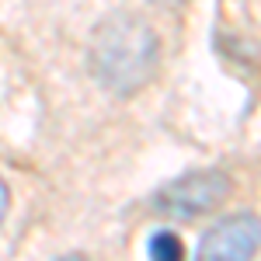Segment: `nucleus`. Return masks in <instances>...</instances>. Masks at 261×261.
Instances as JSON below:
<instances>
[{"mask_svg": "<svg viewBox=\"0 0 261 261\" xmlns=\"http://www.w3.org/2000/svg\"><path fill=\"white\" fill-rule=\"evenodd\" d=\"M146 254H150V261H185V244H181L178 233L157 230L146 244Z\"/></svg>", "mask_w": 261, "mask_h": 261, "instance_id": "20e7f679", "label": "nucleus"}, {"mask_svg": "<svg viewBox=\"0 0 261 261\" xmlns=\"http://www.w3.org/2000/svg\"><path fill=\"white\" fill-rule=\"evenodd\" d=\"M157 63V39L136 18L108 21L94 39V70L108 87L133 91Z\"/></svg>", "mask_w": 261, "mask_h": 261, "instance_id": "f257e3e1", "label": "nucleus"}, {"mask_svg": "<svg viewBox=\"0 0 261 261\" xmlns=\"http://www.w3.org/2000/svg\"><path fill=\"white\" fill-rule=\"evenodd\" d=\"M261 251V220L254 213H233L205 230L195 261H251Z\"/></svg>", "mask_w": 261, "mask_h": 261, "instance_id": "f03ea898", "label": "nucleus"}, {"mask_svg": "<svg viewBox=\"0 0 261 261\" xmlns=\"http://www.w3.org/2000/svg\"><path fill=\"white\" fill-rule=\"evenodd\" d=\"M4 213H7V185L0 181V223H4Z\"/></svg>", "mask_w": 261, "mask_h": 261, "instance_id": "39448f33", "label": "nucleus"}, {"mask_svg": "<svg viewBox=\"0 0 261 261\" xmlns=\"http://www.w3.org/2000/svg\"><path fill=\"white\" fill-rule=\"evenodd\" d=\"M230 192V181L220 171H199V174H188V178L171 181L157 195V205L167 209L171 216L178 220H188V216H199V213H209L216 209Z\"/></svg>", "mask_w": 261, "mask_h": 261, "instance_id": "7ed1b4c3", "label": "nucleus"}, {"mask_svg": "<svg viewBox=\"0 0 261 261\" xmlns=\"http://www.w3.org/2000/svg\"><path fill=\"white\" fill-rule=\"evenodd\" d=\"M60 261H84L81 254H66V258H60Z\"/></svg>", "mask_w": 261, "mask_h": 261, "instance_id": "423d86ee", "label": "nucleus"}]
</instances>
